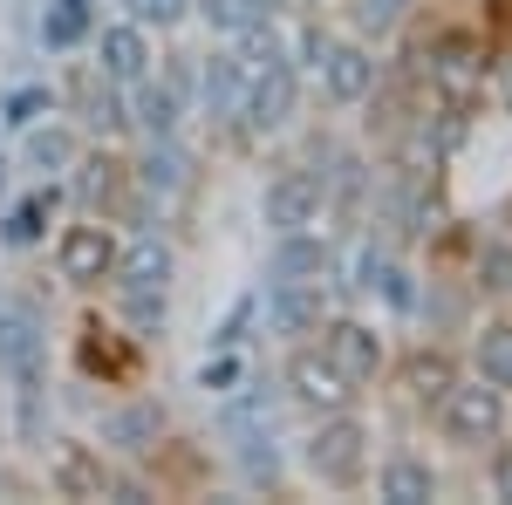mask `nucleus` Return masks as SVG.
<instances>
[{
  "label": "nucleus",
  "mask_w": 512,
  "mask_h": 505,
  "mask_svg": "<svg viewBox=\"0 0 512 505\" xmlns=\"http://www.w3.org/2000/svg\"><path fill=\"white\" fill-rule=\"evenodd\" d=\"M239 69H246V89H239V137H280L294 123V103H301V62L294 48L274 35V28H253L239 35Z\"/></svg>",
  "instance_id": "obj_1"
},
{
  "label": "nucleus",
  "mask_w": 512,
  "mask_h": 505,
  "mask_svg": "<svg viewBox=\"0 0 512 505\" xmlns=\"http://www.w3.org/2000/svg\"><path fill=\"white\" fill-rule=\"evenodd\" d=\"M492 48H499V41L485 35V28H472V21H444V28H431V41H424V89H431L437 110L472 117L478 103H485Z\"/></svg>",
  "instance_id": "obj_2"
},
{
  "label": "nucleus",
  "mask_w": 512,
  "mask_h": 505,
  "mask_svg": "<svg viewBox=\"0 0 512 505\" xmlns=\"http://www.w3.org/2000/svg\"><path fill=\"white\" fill-rule=\"evenodd\" d=\"M171 239L164 233H130L117 246V273H110V294H117V314L130 321L137 342L164 335V308H171Z\"/></svg>",
  "instance_id": "obj_3"
},
{
  "label": "nucleus",
  "mask_w": 512,
  "mask_h": 505,
  "mask_svg": "<svg viewBox=\"0 0 512 505\" xmlns=\"http://www.w3.org/2000/svg\"><path fill=\"white\" fill-rule=\"evenodd\" d=\"M308 76H315V89L335 103V110H355V103H369L376 96V82H383V62H376V48L362 35H328L321 21H308L301 28V55H294Z\"/></svg>",
  "instance_id": "obj_4"
},
{
  "label": "nucleus",
  "mask_w": 512,
  "mask_h": 505,
  "mask_svg": "<svg viewBox=\"0 0 512 505\" xmlns=\"http://www.w3.org/2000/svg\"><path fill=\"white\" fill-rule=\"evenodd\" d=\"M437 437L451 444V451H465V458H485L499 437H512V396L499 383H485L478 369H465L458 383L444 389V403L431 410Z\"/></svg>",
  "instance_id": "obj_5"
},
{
  "label": "nucleus",
  "mask_w": 512,
  "mask_h": 505,
  "mask_svg": "<svg viewBox=\"0 0 512 505\" xmlns=\"http://www.w3.org/2000/svg\"><path fill=\"white\" fill-rule=\"evenodd\" d=\"M301 465L328 492H362L369 485V465H376V430H369V417L362 410H328V417H315L308 444H301Z\"/></svg>",
  "instance_id": "obj_6"
},
{
  "label": "nucleus",
  "mask_w": 512,
  "mask_h": 505,
  "mask_svg": "<svg viewBox=\"0 0 512 505\" xmlns=\"http://www.w3.org/2000/svg\"><path fill=\"white\" fill-rule=\"evenodd\" d=\"M315 342H321V355H328L355 389H376L383 376H390V362H396L390 335H383L369 314H335V308H328V321L315 328Z\"/></svg>",
  "instance_id": "obj_7"
},
{
  "label": "nucleus",
  "mask_w": 512,
  "mask_h": 505,
  "mask_svg": "<svg viewBox=\"0 0 512 505\" xmlns=\"http://www.w3.org/2000/svg\"><path fill=\"white\" fill-rule=\"evenodd\" d=\"M117 226L103 219V212H82L69 219L62 233H55V273L76 287V294H96V287H110V273H117Z\"/></svg>",
  "instance_id": "obj_8"
},
{
  "label": "nucleus",
  "mask_w": 512,
  "mask_h": 505,
  "mask_svg": "<svg viewBox=\"0 0 512 505\" xmlns=\"http://www.w3.org/2000/svg\"><path fill=\"white\" fill-rule=\"evenodd\" d=\"M328 178H321V164H287L267 178V192H260V219H267V233H308V226H328Z\"/></svg>",
  "instance_id": "obj_9"
},
{
  "label": "nucleus",
  "mask_w": 512,
  "mask_h": 505,
  "mask_svg": "<svg viewBox=\"0 0 512 505\" xmlns=\"http://www.w3.org/2000/svg\"><path fill=\"white\" fill-rule=\"evenodd\" d=\"M48 492L55 499H151L137 478H123L96 444H55L48 451Z\"/></svg>",
  "instance_id": "obj_10"
},
{
  "label": "nucleus",
  "mask_w": 512,
  "mask_h": 505,
  "mask_svg": "<svg viewBox=\"0 0 512 505\" xmlns=\"http://www.w3.org/2000/svg\"><path fill=\"white\" fill-rule=\"evenodd\" d=\"M0 376L21 403H35L48 383V335H41V314L21 301H0Z\"/></svg>",
  "instance_id": "obj_11"
},
{
  "label": "nucleus",
  "mask_w": 512,
  "mask_h": 505,
  "mask_svg": "<svg viewBox=\"0 0 512 505\" xmlns=\"http://www.w3.org/2000/svg\"><path fill=\"white\" fill-rule=\"evenodd\" d=\"M280 383H287V396H294L308 417H328V410H355V403H362V389L321 355V342H294L287 362H280Z\"/></svg>",
  "instance_id": "obj_12"
},
{
  "label": "nucleus",
  "mask_w": 512,
  "mask_h": 505,
  "mask_svg": "<svg viewBox=\"0 0 512 505\" xmlns=\"http://www.w3.org/2000/svg\"><path fill=\"white\" fill-rule=\"evenodd\" d=\"M267 280H287V287H328L342 280V253L328 226H308V233H274V253H267Z\"/></svg>",
  "instance_id": "obj_13"
},
{
  "label": "nucleus",
  "mask_w": 512,
  "mask_h": 505,
  "mask_svg": "<svg viewBox=\"0 0 512 505\" xmlns=\"http://www.w3.org/2000/svg\"><path fill=\"white\" fill-rule=\"evenodd\" d=\"M390 376H396V389H403V403H410L417 417H431L437 403H444V389L465 376V355L444 349V342H417L403 362H390Z\"/></svg>",
  "instance_id": "obj_14"
},
{
  "label": "nucleus",
  "mask_w": 512,
  "mask_h": 505,
  "mask_svg": "<svg viewBox=\"0 0 512 505\" xmlns=\"http://www.w3.org/2000/svg\"><path fill=\"white\" fill-rule=\"evenodd\" d=\"M349 273H355V280H349L355 294L383 301L390 314H424V280H417V273L403 267V260H396L390 246H362V253L349 260Z\"/></svg>",
  "instance_id": "obj_15"
},
{
  "label": "nucleus",
  "mask_w": 512,
  "mask_h": 505,
  "mask_svg": "<svg viewBox=\"0 0 512 505\" xmlns=\"http://www.w3.org/2000/svg\"><path fill=\"white\" fill-rule=\"evenodd\" d=\"M226 430H233L239 444V465L253 485H280V451H274V417H267V403L260 396H226Z\"/></svg>",
  "instance_id": "obj_16"
},
{
  "label": "nucleus",
  "mask_w": 512,
  "mask_h": 505,
  "mask_svg": "<svg viewBox=\"0 0 512 505\" xmlns=\"http://www.w3.org/2000/svg\"><path fill=\"white\" fill-rule=\"evenodd\" d=\"M369 485H376L383 505H431L437 492H444V471H437L424 451H403V444H396L390 458L369 465Z\"/></svg>",
  "instance_id": "obj_17"
},
{
  "label": "nucleus",
  "mask_w": 512,
  "mask_h": 505,
  "mask_svg": "<svg viewBox=\"0 0 512 505\" xmlns=\"http://www.w3.org/2000/svg\"><path fill=\"white\" fill-rule=\"evenodd\" d=\"M158 69V48H151V28L144 21H110L103 35H96V76H110V82H130L137 76H151Z\"/></svg>",
  "instance_id": "obj_18"
},
{
  "label": "nucleus",
  "mask_w": 512,
  "mask_h": 505,
  "mask_svg": "<svg viewBox=\"0 0 512 505\" xmlns=\"http://www.w3.org/2000/svg\"><path fill=\"white\" fill-rule=\"evenodd\" d=\"M328 321V287H287L267 280V328L280 342H315V328Z\"/></svg>",
  "instance_id": "obj_19"
},
{
  "label": "nucleus",
  "mask_w": 512,
  "mask_h": 505,
  "mask_svg": "<svg viewBox=\"0 0 512 505\" xmlns=\"http://www.w3.org/2000/svg\"><path fill=\"white\" fill-rule=\"evenodd\" d=\"M137 362H144V342H137V335L103 328L96 314L82 321V369H89V376H103V389H123L130 376H137Z\"/></svg>",
  "instance_id": "obj_20"
},
{
  "label": "nucleus",
  "mask_w": 512,
  "mask_h": 505,
  "mask_svg": "<svg viewBox=\"0 0 512 505\" xmlns=\"http://www.w3.org/2000/svg\"><path fill=\"white\" fill-rule=\"evenodd\" d=\"M239 89H246L239 48H212V55L198 62V110L219 123V130H233L239 123Z\"/></svg>",
  "instance_id": "obj_21"
},
{
  "label": "nucleus",
  "mask_w": 512,
  "mask_h": 505,
  "mask_svg": "<svg viewBox=\"0 0 512 505\" xmlns=\"http://www.w3.org/2000/svg\"><path fill=\"white\" fill-rule=\"evenodd\" d=\"M465 369H478L485 383H499L512 396V301H499V308L485 314L472 328V349H465Z\"/></svg>",
  "instance_id": "obj_22"
},
{
  "label": "nucleus",
  "mask_w": 512,
  "mask_h": 505,
  "mask_svg": "<svg viewBox=\"0 0 512 505\" xmlns=\"http://www.w3.org/2000/svg\"><path fill=\"white\" fill-rule=\"evenodd\" d=\"M130 185L137 192H185V151H178V137H144V157L130 164Z\"/></svg>",
  "instance_id": "obj_23"
},
{
  "label": "nucleus",
  "mask_w": 512,
  "mask_h": 505,
  "mask_svg": "<svg viewBox=\"0 0 512 505\" xmlns=\"http://www.w3.org/2000/svg\"><path fill=\"white\" fill-rule=\"evenodd\" d=\"M103 437L117 444L123 458H144V451H158V437H164V410H158V403H130V410H110V417H103Z\"/></svg>",
  "instance_id": "obj_24"
},
{
  "label": "nucleus",
  "mask_w": 512,
  "mask_h": 505,
  "mask_svg": "<svg viewBox=\"0 0 512 505\" xmlns=\"http://www.w3.org/2000/svg\"><path fill=\"white\" fill-rule=\"evenodd\" d=\"M274 7L280 0H198L205 28H212L219 41H239V35H253V28H274Z\"/></svg>",
  "instance_id": "obj_25"
},
{
  "label": "nucleus",
  "mask_w": 512,
  "mask_h": 505,
  "mask_svg": "<svg viewBox=\"0 0 512 505\" xmlns=\"http://www.w3.org/2000/svg\"><path fill=\"white\" fill-rule=\"evenodd\" d=\"M76 171H82V178H76L82 205L110 219V198H117L123 185H130V164H123V157H103V151H89V157H76Z\"/></svg>",
  "instance_id": "obj_26"
},
{
  "label": "nucleus",
  "mask_w": 512,
  "mask_h": 505,
  "mask_svg": "<svg viewBox=\"0 0 512 505\" xmlns=\"http://www.w3.org/2000/svg\"><path fill=\"white\" fill-rule=\"evenodd\" d=\"M76 157H82V144H76V130H69V123H48V130L28 137V171H41V178L76 171Z\"/></svg>",
  "instance_id": "obj_27"
},
{
  "label": "nucleus",
  "mask_w": 512,
  "mask_h": 505,
  "mask_svg": "<svg viewBox=\"0 0 512 505\" xmlns=\"http://www.w3.org/2000/svg\"><path fill=\"white\" fill-rule=\"evenodd\" d=\"M48 219H55V185H35V192L7 212L0 239H7V246H35V239H48Z\"/></svg>",
  "instance_id": "obj_28"
},
{
  "label": "nucleus",
  "mask_w": 512,
  "mask_h": 505,
  "mask_svg": "<svg viewBox=\"0 0 512 505\" xmlns=\"http://www.w3.org/2000/svg\"><path fill=\"white\" fill-rule=\"evenodd\" d=\"M82 35H89V7H82V0H48L41 41H48V48H76Z\"/></svg>",
  "instance_id": "obj_29"
},
{
  "label": "nucleus",
  "mask_w": 512,
  "mask_h": 505,
  "mask_svg": "<svg viewBox=\"0 0 512 505\" xmlns=\"http://www.w3.org/2000/svg\"><path fill=\"white\" fill-rule=\"evenodd\" d=\"M478 287H485L492 301H512V246L506 239H485V246H478Z\"/></svg>",
  "instance_id": "obj_30"
},
{
  "label": "nucleus",
  "mask_w": 512,
  "mask_h": 505,
  "mask_svg": "<svg viewBox=\"0 0 512 505\" xmlns=\"http://www.w3.org/2000/svg\"><path fill=\"white\" fill-rule=\"evenodd\" d=\"M239 376H246V362H239L233 349H219L212 362H205V369H198V389H219V396H233Z\"/></svg>",
  "instance_id": "obj_31"
},
{
  "label": "nucleus",
  "mask_w": 512,
  "mask_h": 505,
  "mask_svg": "<svg viewBox=\"0 0 512 505\" xmlns=\"http://www.w3.org/2000/svg\"><path fill=\"white\" fill-rule=\"evenodd\" d=\"M123 7H130V21H144V28H171V21L192 14V0H123Z\"/></svg>",
  "instance_id": "obj_32"
},
{
  "label": "nucleus",
  "mask_w": 512,
  "mask_h": 505,
  "mask_svg": "<svg viewBox=\"0 0 512 505\" xmlns=\"http://www.w3.org/2000/svg\"><path fill=\"white\" fill-rule=\"evenodd\" d=\"M485 478H492V499L512 505V437H499V444L485 451Z\"/></svg>",
  "instance_id": "obj_33"
},
{
  "label": "nucleus",
  "mask_w": 512,
  "mask_h": 505,
  "mask_svg": "<svg viewBox=\"0 0 512 505\" xmlns=\"http://www.w3.org/2000/svg\"><path fill=\"white\" fill-rule=\"evenodd\" d=\"M485 96H492V103L512 117V41H499V48H492V82H485Z\"/></svg>",
  "instance_id": "obj_34"
}]
</instances>
